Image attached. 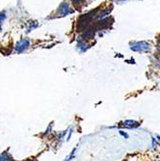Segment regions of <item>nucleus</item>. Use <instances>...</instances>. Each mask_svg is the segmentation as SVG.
Here are the masks:
<instances>
[{"label":"nucleus","instance_id":"obj_1","mask_svg":"<svg viewBox=\"0 0 160 161\" xmlns=\"http://www.w3.org/2000/svg\"><path fill=\"white\" fill-rule=\"evenodd\" d=\"M131 48L134 51L137 52H143V51H147L149 50V43H147L146 42H136L131 45Z\"/></svg>","mask_w":160,"mask_h":161},{"label":"nucleus","instance_id":"obj_2","mask_svg":"<svg viewBox=\"0 0 160 161\" xmlns=\"http://www.w3.org/2000/svg\"><path fill=\"white\" fill-rule=\"evenodd\" d=\"M140 125V124L135 121V120H125L121 126L124 128H127V129H132V128H137Z\"/></svg>","mask_w":160,"mask_h":161},{"label":"nucleus","instance_id":"obj_3","mask_svg":"<svg viewBox=\"0 0 160 161\" xmlns=\"http://www.w3.org/2000/svg\"><path fill=\"white\" fill-rule=\"evenodd\" d=\"M0 161H13L10 153H0Z\"/></svg>","mask_w":160,"mask_h":161},{"label":"nucleus","instance_id":"obj_4","mask_svg":"<svg viewBox=\"0 0 160 161\" xmlns=\"http://www.w3.org/2000/svg\"><path fill=\"white\" fill-rule=\"evenodd\" d=\"M76 151H77V148L75 147L74 150L71 151V153H69V154L67 156V158L65 159V161H71L72 159H74V158L76 156V154H75V153H76Z\"/></svg>","mask_w":160,"mask_h":161},{"label":"nucleus","instance_id":"obj_5","mask_svg":"<svg viewBox=\"0 0 160 161\" xmlns=\"http://www.w3.org/2000/svg\"><path fill=\"white\" fill-rule=\"evenodd\" d=\"M119 134H120L121 136H123L124 138H125V139H127V138L129 137V136H128V134L125 132V131H124V130H122V129H120V130H119Z\"/></svg>","mask_w":160,"mask_h":161},{"label":"nucleus","instance_id":"obj_6","mask_svg":"<svg viewBox=\"0 0 160 161\" xmlns=\"http://www.w3.org/2000/svg\"><path fill=\"white\" fill-rule=\"evenodd\" d=\"M152 147H153V148H156V146H157V143H156V139H155L154 137H152Z\"/></svg>","mask_w":160,"mask_h":161},{"label":"nucleus","instance_id":"obj_7","mask_svg":"<svg viewBox=\"0 0 160 161\" xmlns=\"http://www.w3.org/2000/svg\"><path fill=\"white\" fill-rule=\"evenodd\" d=\"M156 138H157V139H158V140L160 141V135H157V136H156Z\"/></svg>","mask_w":160,"mask_h":161}]
</instances>
